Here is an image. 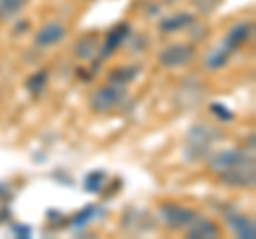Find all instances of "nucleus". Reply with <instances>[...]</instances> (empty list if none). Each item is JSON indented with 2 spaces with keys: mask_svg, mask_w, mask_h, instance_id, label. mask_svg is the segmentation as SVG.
I'll return each instance as SVG.
<instances>
[{
  "mask_svg": "<svg viewBox=\"0 0 256 239\" xmlns=\"http://www.w3.org/2000/svg\"><path fill=\"white\" fill-rule=\"evenodd\" d=\"M218 139L220 132L212 128L210 124H194L186 132V139H184V158L188 162L205 160L214 152V146Z\"/></svg>",
  "mask_w": 256,
  "mask_h": 239,
  "instance_id": "1",
  "label": "nucleus"
},
{
  "mask_svg": "<svg viewBox=\"0 0 256 239\" xmlns=\"http://www.w3.org/2000/svg\"><path fill=\"white\" fill-rule=\"evenodd\" d=\"M128 100V90L126 86H116V84H109L107 86H100L92 96H90V109L94 114H114L120 107Z\"/></svg>",
  "mask_w": 256,
  "mask_h": 239,
  "instance_id": "2",
  "label": "nucleus"
},
{
  "mask_svg": "<svg viewBox=\"0 0 256 239\" xmlns=\"http://www.w3.org/2000/svg\"><path fill=\"white\" fill-rule=\"evenodd\" d=\"M218 180L228 188H254V182H256L254 156L248 154L242 162L235 164L233 169H228L226 173H222Z\"/></svg>",
  "mask_w": 256,
  "mask_h": 239,
  "instance_id": "3",
  "label": "nucleus"
},
{
  "mask_svg": "<svg viewBox=\"0 0 256 239\" xmlns=\"http://www.w3.org/2000/svg\"><path fill=\"white\" fill-rule=\"evenodd\" d=\"M158 218L160 222L171 228V230H184L194 218H198V214L190 207H184L178 203H162L158 207Z\"/></svg>",
  "mask_w": 256,
  "mask_h": 239,
  "instance_id": "4",
  "label": "nucleus"
},
{
  "mask_svg": "<svg viewBox=\"0 0 256 239\" xmlns=\"http://www.w3.org/2000/svg\"><path fill=\"white\" fill-rule=\"evenodd\" d=\"M158 64L164 68H182L188 66L192 60H194V47L188 43H171L162 47L156 56Z\"/></svg>",
  "mask_w": 256,
  "mask_h": 239,
  "instance_id": "5",
  "label": "nucleus"
},
{
  "mask_svg": "<svg viewBox=\"0 0 256 239\" xmlns=\"http://www.w3.org/2000/svg\"><path fill=\"white\" fill-rule=\"evenodd\" d=\"M246 156H248L246 152H242V150H235V148L212 152L210 156H207V160H210V171L216 175V178H220L222 173H226L228 169H233L235 164L242 162Z\"/></svg>",
  "mask_w": 256,
  "mask_h": 239,
  "instance_id": "6",
  "label": "nucleus"
},
{
  "mask_svg": "<svg viewBox=\"0 0 256 239\" xmlns=\"http://www.w3.org/2000/svg\"><path fill=\"white\" fill-rule=\"evenodd\" d=\"M130 32H132L130 24H126V22L116 24V26L107 32L105 41H102L100 47H98V58H100V60H105V58H109V56H114V54L120 50V47H122V45L128 41Z\"/></svg>",
  "mask_w": 256,
  "mask_h": 239,
  "instance_id": "7",
  "label": "nucleus"
},
{
  "mask_svg": "<svg viewBox=\"0 0 256 239\" xmlns=\"http://www.w3.org/2000/svg\"><path fill=\"white\" fill-rule=\"evenodd\" d=\"M66 36V26L60 22H47L45 26H41L34 34V45L38 50H50V47L58 45Z\"/></svg>",
  "mask_w": 256,
  "mask_h": 239,
  "instance_id": "8",
  "label": "nucleus"
},
{
  "mask_svg": "<svg viewBox=\"0 0 256 239\" xmlns=\"http://www.w3.org/2000/svg\"><path fill=\"white\" fill-rule=\"evenodd\" d=\"M252 32H254V24H252V22H239V24H235V26L226 32L222 45L226 47L230 54H235L239 47H244L248 41H250Z\"/></svg>",
  "mask_w": 256,
  "mask_h": 239,
  "instance_id": "9",
  "label": "nucleus"
},
{
  "mask_svg": "<svg viewBox=\"0 0 256 239\" xmlns=\"http://www.w3.org/2000/svg\"><path fill=\"white\" fill-rule=\"evenodd\" d=\"M194 20L196 18L188 11H175V13H169L158 20V30L162 34H173V32H180V30L190 28Z\"/></svg>",
  "mask_w": 256,
  "mask_h": 239,
  "instance_id": "10",
  "label": "nucleus"
},
{
  "mask_svg": "<svg viewBox=\"0 0 256 239\" xmlns=\"http://www.w3.org/2000/svg\"><path fill=\"white\" fill-rule=\"evenodd\" d=\"M184 230H186V235L190 239H214V237H220L218 224H216L214 220H207V218H194Z\"/></svg>",
  "mask_w": 256,
  "mask_h": 239,
  "instance_id": "11",
  "label": "nucleus"
},
{
  "mask_svg": "<svg viewBox=\"0 0 256 239\" xmlns=\"http://www.w3.org/2000/svg\"><path fill=\"white\" fill-rule=\"evenodd\" d=\"M98 47H100L98 34L90 32V34H84V36L77 38L75 45H73V54L79 60H92L94 56H98Z\"/></svg>",
  "mask_w": 256,
  "mask_h": 239,
  "instance_id": "12",
  "label": "nucleus"
},
{
  "mask_svg": "<svg viewBox=\"0 0 256 239\" xmlns=\"http://www.w3.org/2000/svg\"><path fill=\"white\" fill-rule=\"evenodd\" d=\"M226 224L230 226V230L242 237V239H254L256 237V224L250 216H244V214H228L226 216Z\"/></svg>",
  "mask_w": 256,
  "mask_h": 239,
  "instance_id": "13",
  "label": "nucleus"
},
{
  "mask_svg": "<svg viewBox=\"0 0 256 239\" xmlns=\"http://www.w3.org/2000/svg\"><path fill=\"white\" fill-rule=\"evenodd\" d=\"M230 56H233V54H230L226 47L220 43L218 47H212V50L207 52L205 60H203V64H205L207 70H220V68L226 66V62L230 60Z\"/></svg>",
  "mask_w": 256,
  "mask_h": 239,
  "instance_id": "14",
  "label": "nucleus"
},
{
  "mask_svg": "<svg viewBox=\"0 0 256 239\" xmlns=\"http://www.w3.org/2000/svg\"><path fill=\"white\" fill-rule=\"evenodd\" d=\"M137 75H139V66H134V64H122V66H116L114 70H111L109 77H107V82L109 84H116V86H128Z\"/></svg>",
  "mask_w": 256,
  "mask_h": 239,
  "instance_id": "15",
  "label": "nucleus"
},
{
  "mask_svg": "<svg viewBox=\"0 0 256 239\" xmlns=\"http://www.w3.org/2000/svg\"><path fill=\"white\" fill-rule=\"evenodd\" d=\"M30 0H0V22L18 20Z\"/></svg>",
  "mask_w": 256,
  "mask_h": 239,
  "instance_id": "16",
  "label": "nucleus"
},
{
  "mask_svg": "<svg viewBox=\"0 0 256 239\" xmlns=\"http://www.w3.org/2000/svg\"><path fill=\"white\" fill-rule=\"evenodd\" d=\"M47 82H50V73L43 68V70H36V73H32L28 79H26V92L30 96H41L43 90L47 88Z\"/></svg>",
  "mask_w": 256,
  "mask_h": 239,
  "instance_id": "17",
  "label": "nucleus"
},
{
  "mask_svg": "<svg viewBox=\"0 0 256 239\" xmlns=\"http://www.w3.org/2000/svg\"><path fill=\"white\" fill-rule=\"evenodd\" d=\"M105 182H107V173L105 171H92V173L86 175L84 188H86V192H90V194H98L100 190L105 188Z\"/></svg>",
  "mask_w": 256,
  "mask_h": 239,
  "instance_id": "18",
  "label": "nucleus"
},
{
  "mask_svg": "<svg viewBox=\"0 0 256 239\" xmlns=\"http://www.w3.org/2000/svg\"><path fill=\"white\" fill-rule=\"evenodd\" d=\"M224 0H192V6L196 9L198 15H212Z\"/></svg>",
  "mask_w": 256,
  "mask_h": 239,
  "instance_id": "19",
  "label": "nucleus"
},
{
  "mask_svg": "<svg viewBox=\"0 0 256 239\" xmlns=\"http://www.w3.org/2000/svg\"><path fill=\"white\" fill-rule=\"evenodd\" d=\"M210 111L214 114L216 120H220V122H233V120H235V114L228 107H224L222 102H212Z\"/></svg>",
  "mask_w": 256,
  "mask_h": 239,
  "instance_id": "20",
  "label": "nucleus"
},
{
  "mask_svg": "<svg viewBox=\"0 0 256 239\" xmlns=\"http://www.w3.org/2000/svg\"><path fill=\"white\" fill-rule=\"evenodd\" d=\"M94 214H96V207L94 205H88L86 210H82L79 214H75V218H73V226H86L88 222H90L94 218Z\"/></svg>",
  "mask_w": 256,
  "mask_h": 239,
  "instance_id": "21",
  "label": "nucleus"
},
{
  "mask_svg": "<svg viewBox=\"0 0 256 239\" xmlns=\"http://www.w3.org/2000/svg\"><path fill=\"white\" fill-rule=\"evenodd\" d=\"M28 28H30V22L28 20H20V24L13 28V32L15 34H22V30H28Z\"/></svg>",
  "mask_w": 256,
  "mask_h": 239,
  "instance_id": "22",
  "label": "nucleus"
},
{
  "mask_svg": "<svg viewBox=\"0 0 256 239\" xmlns=\"http://www.w3.org/2000/svg\"><path fill=\"white\" fill-rule=\"evenodd\" d=\"M13 230H15V235H18V237H28L30 235V228L28 226H15Z\"/></svg>",
  "mask_w": 256,
  "mask_h": 239,
  "instance_id": "23",
  "label": "nucleus"
},
{
  "mask_svg": "<svg viewBox=\"0 0 256 239\" xmlns=\"http://www.w3.org/2000/svg\"><path fill=\"white\" fill-rule=\"evenodd\" d=\"M171 2H175V0H160V4H171Z\"/></svg>",
  "mask_w": 256,
  "mask_h": 239,
  "instance_id": "24",
  "label": "nucleus"
}]
</instances>
